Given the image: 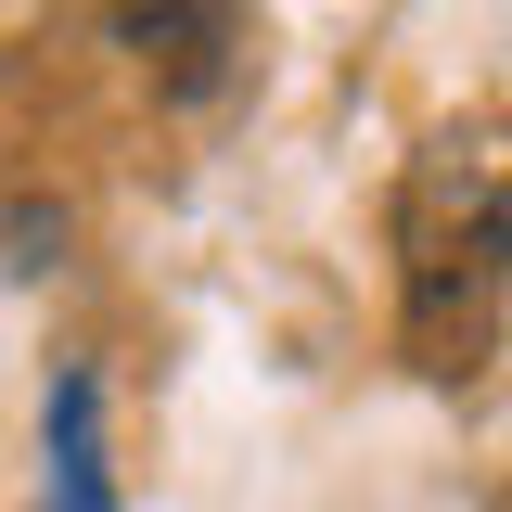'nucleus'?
<instances>
[{
  "mask_svg": "<svg viewBox=\"0 0 512 512\" xmlns=\"http://www.w3.org/2000/svg\"><path fill=\"white\" fill-rule=\"evenodd\" d=\"M487 295H500V205L436 231V205L410 192V346H423V372H474Z\"/></svg>",
  "mask_w": 512,
  "mask_h": 512,
  "instance_id": "obj_1",
  "label": "nucleus"
},
{
  "mask_svg": "<svg viewBox=\"0 0 512 512\" xmlns=\"http://www.w3.org/2000/svg\"><path fill=\"white\" fill-rule=\"evenodd\" d=\"M52 512H116L103 487V384L52 372Z\"/></svg>",
  "mask_w": 512,
  "mask_h": 512,
  "instance_id": "obj_2",
  "label": "nucleus"
},
{
  "mask_svg": "<svg viewBox=\"0 0 512 512\" xmlns=\"http://www.w3.org/2000/svg\"><path fill=\"white\" fill-rule=\"evenodd\" d=\"M116 39H128V52H167V77L205 90L218 52H231V13H116Z\"/></svg>",
  "mask_w": 512,
  "mask_h": 512,
  "instance_id": "obj_3",
  "label": "nucleus"
}]
</instances>
